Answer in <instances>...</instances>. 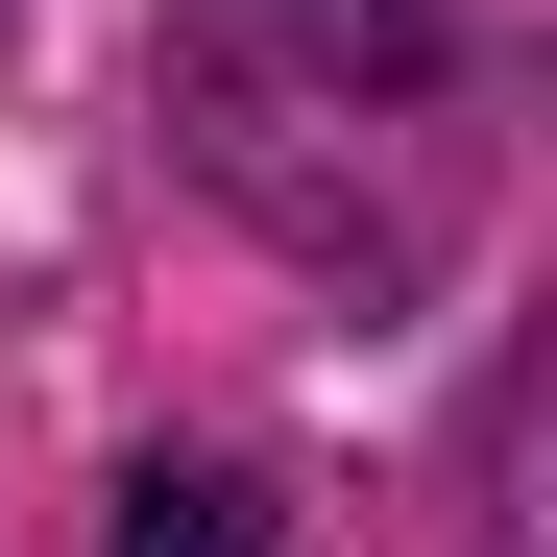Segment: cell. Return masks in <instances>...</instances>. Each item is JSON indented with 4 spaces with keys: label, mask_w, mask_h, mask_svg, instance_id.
I'll return each instance as SVG.
<instances>
[{
    "label": "cell",
    "mask_w": 557,
    "mask_h": 557,
    "mask_svg": "<svg viewBox=\"0 0 557 557\" xmlns=\"http://www.w3.org/2000/svg\"><path fill=\"white\" fill-rule=\"evenodd\" d=\"M98 557H267V485H219V460H146Z\"/></svg>",
    "instance_id": "cell-1"
}]
</instances>
